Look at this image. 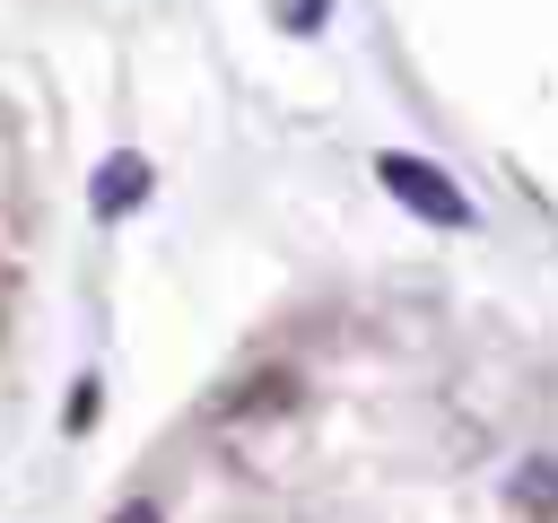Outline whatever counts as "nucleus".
Segmentation results:
<instances>
[{
  "instance_id": "nucleus-2",
  "label": "nucleus",
  "mask_w": 558,
  "mask_h": 523,
  "mask_svg": "<svg viewBox=\"0 0 558 523\" xmlns=\"http://www.w3.org/2000/svg\"><path fill=\"white\" fill-rule=\"evenodd\" d=\"M148 183H157V166H148L140 148H113V157L96 166V183H87V209H96V218H131V209L148 200Z\"/></svg>"
},
{
  "instance_id": "nucleus-6",
  "label": "nucleus",
  "mask_w": 558,
  "mask_h": 523,
  "mask_svg": "<svg viewBox=\"0 0 558 523\" xmlns=\"http://www.w3.org/2000/svg\"><path fill=\"white\" fill-rule=\"evenodd\" d=\"M113 523H157V506H113Z\"/></svg>"
},
{
  "instance_id": "nucleus-3",
  "label": "nucleus",
  "mask_w": 558,
  "mask_h": 523,
  "mask_svg": "<svg viewBox=\"0 0 558 523\" xmlns=\"http://www.w3.org/2000/svg\"><path fill=\"white\" fill-rule=\"evenodd\" d=\"M514 506H532V514H558V462H549V453H532V462L514 471Z\"/></svg>"
},
{
  "instance_id": "nucleus-4",
  "label": "nucleus",
  "mask_w": 558,
  "mask_h": 523,
  "mask_svg": "<svg viewBox=\"0 0 558 523\" xmlns=\"http://www.w3.org/2000/svg\"><path fill=\"white\" fill-rule=\"evenodd\" d=\"M270 17H279L288 35H323V26H331V0H270Z\"/></svg>"
},
{
  "instance_id": "nucleus-1",
  "label": "nucleus",
  "mask_w": 558,
  "mask_h": 523,
  "mask_svg": "<svg viewBox=\"0 0 558 523\" xmlns=\"http://www.w3.org/2000/svg\"><path fill=\"white\" fill-rule=\"evenodd\" d=\"M375 183H384V192H392L410 218H427V227H471V218H480V209H471V192H462V183H453L436 157L384 148V157H375Z\"/></svg>"
},
{
  "instance_id": "nucleus-5",
  "label": "nucleus",
  "mask_w": 558,
  "mask_h": 523,
  "mask_svg": "<svg viewBox=\"0 0 558 523\" xmlns=\"http://www.w3.org/2000/svg\"><path fill=\"white\" fill-rule=\"evenodd\" d=\"M61 427H70V436H87V427H96V384H78V392H70V410H61Z\"/></svg>"
}]
</instances>
